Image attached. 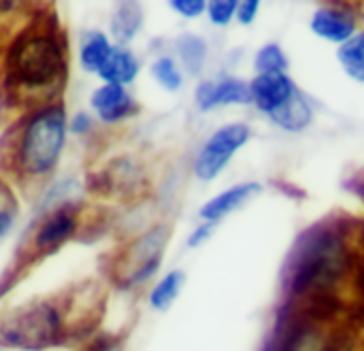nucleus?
Segmentation results:
<instances>
[{
  "mask_svg": "<svg viewBox=\"0 0 364 351\" xmlns=\"http://www.w3.org/2000/svg\"><path fill=\"white\" fill-rule=\"evenodd\" d=\"M68 43L51 11H41L9 45L4 58V98L11 104L43 109L64 90Z\"/></svg>",
  "mask_w": 364,
  "mask_h": 351,
  "instance_id": "obj_1",
  "label": "nucleus"
},
{
  "mask_svg": "<svg viewBox=\"0 0 364 351\" xmlns=\"http://www.w3.org/2000/svg\"><path fill=\"white\" fill-rule=\"evenodd\" d=\"M79 298V294H70L68 305L38 298L17 307L0 322V343L19 351H45L66 345L70 341V322L66 315L73 320V339L87 337L102 315L98 311L77 313Z\"/></svg>",
  "mask_w": 364,
  "mask_h": 351,
  "instance_id": "obj_2",
  "label": "nucleus"
},
{
  "mask_svg": "<svg viewBox=\"0 0 364 351\" xmlns=\"http://www.w3.org/2000/svg\"><path fill=\"white\" fill-rule=\"evenodd\" d=\"M66 143V111L62 102L36 109L21 124L15 149L13 168L23 179H38L49 175Z\"/></svg>",
  "mask_w": 364,
  "mask_h": 351,
  "instance_id": "obj_3",
  "label": "nucleus"
},
{
  "mask_svg": "<svg viewBox=\"0 0 364 351\" xmlns=\"http://www.w3.org/2000/svg\"><path fill=\"white\" fill-rule=\"evenodd\" d=\"M290 286L296 294L331 286L346 269L343 239L333 230L307 232L294 249Z\"/></svg>",
  "mask_w": 364,
  "mask_h": 351,
  "instance_id": "obj_4",
  "label": "nucleus"
},
{
  "mask_svg": "<svg viewBox=\"0 0 364 351\" xmlns=\"http://www.w3.org/2000/svg\"><path fill=\"white\" fill-rule=\"evenodd\" d=\"M168 237L171 230L166 226H154L151 230L134 239L115 262V284L122 288H132L154 277L160 269Z\"/></svg>",
  "mask_w": 364,
  "mask_h": 351,
  "instance_id": "obj_5",
  "label": "nucleus"
},
{
  "mask_svg": "<svg viewBox=\"0 0 364 351\" xmlns=\"http://www.w3.org/2000/svg\"><path fill=\"white\" fill-rule=\"evenodd\" d=\"M250 136H252L250 126L241 122H232V124L218 128L203 143V147L198 149L194 158V164H192L194 177L203 183H209L215 177H220L226 171V166L232 162L237 151L247 145Z\"/></svg>",
  "mask_w": 364,
  "mask_h": 351,
  "instance_id": "obj_6",
  "label": "nucleus"
},
{
  "mask_svg": "<svg viewBox=\"0 0 364 351\" xmlns=\"http://www.w3.org/2000/svg\"><path fill=\"white\" fill-rule=\"evenodd\" d=\"M79 215H81V205L77 200H68L51 207L34 230V239L30 241L28 264H32L34 258L53 254L66 241L75 239L79 232Z\"/></svg>",
  "mask_w": 364,
  "mask_h": 351,
  "instance_id": "obj_7",
  "label": "nucleus"
},
{
  "mask_svg": "<svg viewBox=\"0 0 364 351\" xmlns=\"http://www.w3.org/2000/svg\"><path fill=\"white\" fill-rule=\"evenodd\" d=\"M250 92H252V104L260 113L271 117L273 113L284 109L299 90L286 72H269V75H256L250 81Z\"/></svg>",
  "mask_w": 364,
  "mask_h": 351,
  "instance_id": "obj_8",
  "label": "nucleus"
},
{
  "mask_svg": "<svg viewBox=\"0 0 364 351\" xmlns=\"http://www.w3.org/2000/svg\"><path fill=\"white\" fill-rule=\"evenodd\" d=\"M194 100L200 111H211L215 107H228V104H252V92H250V83L228 77L222 81L198 83L194 92Z\"/></svg>",
  "mask_w": 364,
  "mask_h": 351,
  "instance_id": "obj_9",
  "label": "nucleus"
},
{
  "mask_svg": "<svg viewBox=\"0 0 364 351\" xmlns=\"http://www.w3.org/2000/svg\"><path fill=\"white\" fill-rule=\"evenodd\" d=\"M260 192H262V185L258 181H245V183L232 185L220 192L218 196H213L211 200H207L200 207L198 215L207 224H218L230 213H235L237 209H241L243 205H247L250 200H254Z\"/></svg>",
  "mask_w": 364,
  "mask_h": 351,
  "instance_id": "obj_10",
  "label": "nucleus"
},
{
  "mask_svg": "<svg viewBox=\"0 0 364 351\" xmlns=\"http://www.w3.org/2000/svg\"><path fill=\"white\" fill-rule=\"evenodd\" d=\"M90 104L96 111V115L100 117V122H105V124H117V122L134 115L139 109L136 102L132 100V96L126 92V87L115 85V83H105L102 87L94 90Z\"/></svg>",
  "mask_w": 364,
  "mask_h": 351,
  "instance_id": "obj_11",
  "label": "nucleus"
},
{
  "mask_svg": "<svg viewBox=\"0 0 364 351\" xmlns=\"http://www.w3.org/2000/svg\"><path fill=\"white\" fill-rule=\"evenodd\" d=\"M311 32L328 43L343 45L356 34V19L348 11L335 6H320L311 17Z\"/></svg>",
  "mask_w": 364,
  "mask_h": 351,
  "instance_id": "obj_12",
  "label": "nucleus"
},
{
  "mask_svg": "<svg viewBox=\"0 0 364 351\" xmlns=\"http://www.w3.org/2000/svg\"><path fill=\"white\" fill-rule=\"evenodd\" d=\"M139 68H141V64L128 47H113L111 55L98 70V77L105 83H115V85L126 87L128 83H132L136 79Z\"/></svg>",
  "mask_w": 364,
  "mask_h": 351,
  "instance_id": "obj_13",
  "label": "nucleus"
},
{
  "mask_svg": "<svg viewBox=\"0 0 364 351\" xmlns=\"http://www.w3.org/2000/svg\"><path fill=\"white\" fill-rule=\"evenodd\" d=\"M277 128L286 130V132H303L305 128L311 126L314 122V109L311 104L305 100V96L301 92L294 94V98L284 107L279 109L277 113H273L269 117Z\"/></svg>",
  "mask_w": 364,
  "mask_h": 351,
  "instance_id": "obj_14",
  "label": "nucleus"
},
{
  "mask_svg": "<svg viewBox=\"0 0 364 351\" xmlns=\"http://www.w3.org/2000/svg\"><path fill=\"white\" fill-rule=\"evenodd\" d=\"M143 26V9L136 2H122L117 4L111 17V34L119 47H126Z\"/></svg>",
  "mask_w": 364,
  "mask_h": 351,
  "instance_id": "obj_15",
  "label": "nucleus"
},
{
  "mask_svg": "<svg viewBox=\"0 0 364 351\" xmlns=\"http://www.w3.org/2000/svg\"><path fill=\"white\" fill-rule=\"evenodd\" d=\"M337 60L352 81L364 83V30L356 32L348 43L339 45Z\"/></svg>",
  "mask_w": 364,
  "mask_h": 351,
  "instance_id": "obj_16",
  "label": "nucleus"
},
{
  "mask_svg": "<svg viewBox=\"0 0 364 351\" xmlns=\"http://www.w3.org/2000/svg\"><path fill=\"white\" fill-rule=\"evenodd\" d=\"M113 47L107 38V34L102 32H87L85 40L81 45V66L87 72H98L102 68V64L107 62V58L111 55Z\"/></svg>",
  "mask_w": 364,
  "mask_h": 351,
  "instance_id": "obj_17",
  "label": "nucleus"
},
{
  "mask_svg": "<svg viewBox=\"0 0 364 351\" xmlns=\"http://www.w3.org/2000/svg\"><path fill=\"white\" fill-rule=\"evenodd\" d=\"M177 55L190 75H200L207 62V43L198 34H181L177 38Z\"/></svg>",
  "mask_w": 364,
  "mask_h": 351,
  "instance_id": "obj_18",
  "label": "nucleus"
},
{
  "mask_svg": "<svg viewBox=\"0 0 364 351\" xmlns=\"http://www.w3.org/2000/svg\"><path fill=\"white\" fill-rule=\"evenodd\" d=\"M186 284V273L183 271H171L166 273L151 290L149 294V305L156 311H168L173 303L177 301L181 288Z\"/></svg>",
  "mask_w": 364,
  "mask_h": 351,
  "instance_id": "obj_19",
  "label": "nucleus"
},
{
  "mask_svg": "<svg viewBox=\"0 0 364 351\" xmlns=\"http://www.w3.org/2000/svg\"><path fill=\"white\" fill-rule=\"evenodd\" d=\"M254 68L258 75H269V72H286L288 70V55L277 43H269L256 51L254 58Z\"/></svg>",
  "mask_w": 364,
  "mask_h": 351,
  "instance_id": "obj_20",
  "label": "nucleus"
},
{
  "mask_svg": "<svg viewBox=\"0 0 364 351\" xmlns=\"http://www.w3.org/2000/svg\"><path fill=\"white\" fill-rule=\"evenodd\" d=\"M151 77L166 92H177L183 85L181 70H179L177 62L173 58H168V55H162V58L154 60V64H151Z\"/></svg>",
  "mask_w": 364,
  "mask_h": 351,
  "instance_id": "obj_21",
  "label": "nucleus"
},
{
  "mask_svg": "<svg viewBox=\"0 0 364 351\" xmlns=\"http://www.w3.org/2000/svg\"><path fill=\"white\" fill-rule=\"evenodd\" d=\"M326 339L322 337V330L316 326H299L288 341L286 351H328Z\"/></svg>",
  "mask_w": 364,
  "mask_h": 351,
  "instance_id": "obj_22",
  "label": "nucleus"
},
{
  "mask_svg": "<svg viewBox=\"0 0 364 351\" xmlns=\"http://www.w3.org/2000/svg\"><path fill=\"white\" fill-rule=\"evenodd\" d=\"M237 9L239 2L237 0H211L207 2V15L211 19L213 26H228L235 17H237Z\"/></svg>",
  "mask_w": 364,
  "mask_h": 351,
  "instance_id": "obj_23",
  "label": "nucleus"
},
{
  "mask_svg": "<svg viewBox=\"0 0 364 351\" xmlns=\"http://www.w3.org/2000/svg\"><path fill=\"white\" fill-rule=\"evenodd\" d=\"M171 6L175 13L192 19V17H200L203 13H207V2L203 0H171Z\"/></svg>",
  "mask_w": 364,
  "mask_h": 351,
  "instance_id": "obj_24",
  "label": "nucleus"
},
{
  "mask_svg": "<svg viewBox=\"0 0 364 351\" xmlns=\"http://www.w3.org/2000/svg\"><path fill=\"white\" fill-rule=\"evenodd\" d=\"M258 11H260V2L258 0H245V2H239V9H237V21L241 26H250L254 23V19L258 17Z\"/></svg>",
  "mask_w": 364,
  "mask_h": 351,
  "instance_id": "obj_25",
  "label": "nucleus"
},
{
  "mask_svg": "<svg viewBox=\"0 0 364 351\" xmlns=\"http://www.w3.org/2000/svg\"><path fill=\"white\" fill-rule=\"evenodd\" d=\"M15 213H17V205L11 200H6L4 205H0V239L11 230L13 222H15Z\"/></svg>",
  "mask_w": 364,
  "mask_h": 351,
  "instance_id": "obj_26",
  "label": "nucleus"
},
{
  "mask_svg": "<svg viewBox=\"0 0 364 351\" xmlns=\"http://www.w3.org/2000/svg\"><path fill=\"white\" fill-rule=\"evenodd\" d=\"M213 228H215V224H207V222H203V226H198L190 237H188V247H200L207 239H211V234H213Z\"/></svg>",
  "mask_w": 364,
  "mask_h": 351,
  "instance_id": "obj_27",
  "label": "nucleus"
},
{
  "mask_svg": "<svg viewBox=\"0 0 364 351\" xmlns=\"http://www.w3.org/2000/svg\"><path fill=\"white\" fill-rule=\"evenodd\" d=\"M90 128H92V117H90L85 111L75 113V115L70 117V122H68V130H70L73 134H83V132H87Z\"/></svg>",
  "mask_w": 364,
  "mask_h": 351,
  "instance_id": "obj_28",
  "label": "nucleus"
}]
</instances>
